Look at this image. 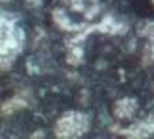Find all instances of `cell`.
Returning a JSON list of instances; mask_svg holds the SVG:
<instances>
[{
	"instance_id": "obj_11",
	"label": "cell",
	"mask_w": 154,
	"mask_h": 139,
	"mask_svg": "<svg viewBox=\"0 0 154 139\" xmlns=\"http://www.w3.org/2000/svg\"><path fill=\"white\" fill-rule=\"evenodd\" d=\"M28 4H30V6H35V8H37V6H41V4H43V0H28Z\"/></svg>"
},
{
	"instance_id": "obj_10",
	"label": "cell",
	"mask_w": 154,
	"mask_h": 139,
	"mask_svg": "<svg viewBox=\"0 0 154 139\" xmlns=\"http://www.w3.org/2000/svg\"><path fill=\"white\" fill-rule=\"evenodd\" d=\"M63 4L67 6L72 13H84L85 11V0H63Z\"/></svg>"
},
{
	"instance_id": "obj_13",
	"label": "cell",
	"mask_w": 154,
	"mask_h": 139,
	"mask_svg": "<svg viewBox=\"0 0 154 139\" xmlns=\"http://www.w3.org/2000/svg\"><path fill=\"white\" fill-rule=\"evenodd\" d=\"M150 4H152V6H154V0H150Z\"/></svg>"
},
{
	"instance_id": "obj_8",
	"label": "cell",
	"mask_w": 154,
	"mask_h": 139,
	"mask_svg": "<svg viewBox=\"0 0 154 139\" xmlns=\"http://www.w3.org/2000/svg\"><path fill=\"white\" fill-rule=\"evenodd\" d=\"M84 59V48L80 45H67V63L72 67L80 65Z\"/></svg>"
},
{
	"instance_id": "obj_4",
	"label": "cell",
	"mask_w": 154,
	"mask_h": 139,
	"mask_svg": "<svg viewBox=\"0 0 154 139\" xmlns=\"http://www.w3.org/2000/svg\"><path fill=\"white\" fill-rule=\"evenodd\" d=\"M136 111H137V100L134 97H123V98L115 100L113 104V117L117 121L134 119Z\"/></svg>"
},
{
	"instance_id": "obj_1",
	"label": "cell",
	"mask_w": 154,
	"mask_h": 139,
	"mask_svg": "<svg viewBox=\"0 0 154 139\" xmlns=\"http://www.w3.org/2000/svg\"><path fill=\"white\" fill-rule=\"evenodd\" d=\"M0 28H2V47H0V67L2 71H9L13 67L17 56L23 52L24 47V32L17 26V17L13 13H2L0 17Z\"/></svg>"
},
{
	"instance_id": "obj_12",
	"label": "cell",
	"mask_w": 154,
	"mask_h": 139,
	"mask_svg": "<svg viewBox=\"0 0 154 139\" xmlns=\"http://www.w3.org/2000/svg\"><path fill=\"white\" fill-rule=\"evenodd\" d=\"M32 137H45V134H43V130H35L32 134Z\"/></svg>"
},
{
	"instance_id": "obj_5",
	"label": "cell",
	"mask_w": 154,
	"mask_h": 139,
	"mask_svg": "<svg viewBox=\"0 0 154 139\" xmlns=\"http://www.w3.org/2000/svg\"><path fill=\"white\" fill-rule=\"evenodd\" d=\"M52 20H54V24H56L60 30L72 32V34H78V32H82V30L87 28V24H76V23H72V20L69 19V15L65 13L61 8H56L52 11Z\"/></svg>"
},
{
	"instance_id": "obj_6",
	"label": "cell",
	"mask_w": 154,
	"mask_h": 139,
	"mask_svg": "<svg viewBox=\"0 0 154 139\" xmlns=\"http://www.w3.org/2000/svg\"><path fill=\"white\" fill-rule=\"evenodd\" d=\"M95 32H102V34H109V35H119L126 32V24L117 23L112 15H106L100 23L95 26Z\"/></svg>"
},
{
	"instance_id": "obj_3",
	"label": "cell",
	"mask_w": 154,
	"mask_h": 139,
	"mask_svg": "<svg viewBox=\"0 0 154 139\" xmlns=\"http://www.w3.org/2000/svg\"><path fill=\"white\" fill-rule=\"evenodd\" d=\"M119 134L130 139H147L154 134V115H147L145 119L132 122L126 128H119Z\"/></svg>"
},
{
	"instance_id": "obj_2",
	"label": "cell",
	"mask_w": 154,
	"mask_h": 139,
	"mask_svg": "<svg viewBox=\"0 0 154 139\" xmlns=\"http://www.w3.org/2000/svg\"><path fill=\"white\" fill-rule=\"evenodd\" d=\"M87 130H89V117L76 110L65 111L54 124V135L58 139H76L87 134Z\"/></svg>"
},
{
	"instance_id": "obj_7",
	"label": "cell",
	"mask_w": 154,
	"mask_h": 139,
	"mask_svg": "<svg viewBox=\"0 0 154 139\" xmlns=\"http://www.w3.org/2000/svg\"><path fill=\"white\" fill-rule=\"evenodd\" d=\"M28 106V100L23 97V95H17V97H11L8 98L4 104H2V117H9L13 115L17 110H23Z\"/></svg>"
},
{
	"instance_id": "obj_9",
	"label": "cell",
	"mask_w": 154,
	"mask_h": 139,
	"mask_svg": "<svg viewBox=\"0 0 154 139\" xmlns=\"http://www.w3.org/2000/svg\"><path fill=\"white\" fill-rule=\"evenodd\" d=\"M137 35L145 37L149 43L154 45V20H141L137 26Z\"/></svg>"
}]
</instances>
